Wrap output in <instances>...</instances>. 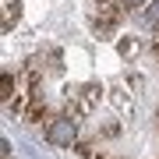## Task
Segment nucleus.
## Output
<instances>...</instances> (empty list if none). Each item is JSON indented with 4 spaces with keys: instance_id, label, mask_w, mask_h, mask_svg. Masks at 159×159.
<instances>
[{
    "instance_id": "nucleus-4",
    "label": "nucleus",
    "mask_w": 159,
    "mask_h": 159,
    "mask_svg": "<svg viewBox=\"0 0 159 159\" xmlns=\"http://www.w3.org/2000/svg\"><path fill=\"white\" fill-rule=\"evenodd\" d=\"M120 53H124V57L138 53V43H134V39H120Z\"/></svg>"
},
{
    "instance_id": "nucleus-3",
    "label": "nucleus",
    "mask_w": 159,
    "mask_h": 159,
    "mask_svg": "<svg viewBox=\"0 0 159 159\" xmlns=\"http://www.w3.org/2000/svg\"><path fill=\"white\" fill-rule=\"evenodd\" d=\"M145 18H148V25H152V29H159V0H152V4H148Z\"/></svg>"
},
{
    "instance_id": "nucleus-5",
    "label": "nucleus",
    "mask_w": 159,
    "mask_h": 159,
    "mask_svg": "<svg viewBox=\"0 0 159 159\" xmlns=\"http://www.w3.org/2000/svg\"><path fill=\"white\" fill-rule=\"evenodd\" d=\"M145 0H124V7H142Z\"/></svg>"
},
{
    "instance_id": "nucleus-2",
    "label": "nucleus",
    "mask_w": 159,
    "mask_h": 159,
    "mask_svg": "<svg viewBox=\"0 0 159 159\" xmlns=\"http://www.w3.org/2000/svg\"><path fill=\"white\" fill-rule=\"evenodd\" d=\"M18 14H21V11H18V4H4V29H11V25L18 21Z\"/></svg>"
},
{
    "instance_id": "nucleus-1",
    "label": "nucleus",
    "mask_w": 159,
    "mask_h": 159,
    "mask_svg": "<svg viewBox=\"0 0 159 159\" xmlns=\"http://www.w3.org/2000/svg\"><path fill=\"white\" fill-rule=\"evenodd\" d=\"M74 134H78V127H74V117H53L50 124H46V142L57 145V148H71L74 145Z\"/></svg>"
}]
</instances>
